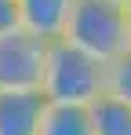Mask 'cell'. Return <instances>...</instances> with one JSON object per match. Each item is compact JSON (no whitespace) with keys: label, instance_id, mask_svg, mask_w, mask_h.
I'll list each match as a JSON object with an SVG mask.
<instances>
[{"label":"cell","instance_id":"cell-1","mask_svg":"<svg viewBox=\"0 0 131 135\" xmlns=\"http://www.w3.org/2000/svg\"><path fill=\"white\" fill-rule=\"evenodd\" d=\"M102 91H106V62L91 59L69 40L47 44V62H44V80H40V95L47 102L91 106Z\"/></svg>","mask_w":131,"mask_h":135},{"label":"cell","instance_id":"cell-2","mask_svg":"<svg viewBox=\"0 0 131 135\" xmlns=\"http://www.w3.org/2000/svg\"><path fill=\"white\" fill-rule=\"evenodd\" d=\"M62 40H69L73 47H80L91 59L109 66L113 59H120L131 47L128 7L109 4V0H77Z\"/></svg>","mask_w":131,"mask_h":135},{"label":"cell","instance_id":"cell-3","mask_svg":"<svg viewBox=\"0 0 131 135\" xmlns=\"http://www.w3.org/2000/svg\"><path fill=\"white\" fill-rule=\"evenodd\" d=\"M47 40L11 29L0 37V91H40Z\"/></svg>","mask_w":131,"mask_h":135},{"label":"cell","instance_id":"cell-4","mask_svg":"<svg viewBox=\"0 0 131 135\" xmlns=\"http://www.w3.org/2000/svg\"><path fill=\"white\" fill-rule=\"evenodd\" d=\"M73 4L77 0H18V29L55 44L66 37Z\"/></svg>","mask_w":131,"mask_h":135},{"label":"cell","instance_id":"cell-5","mask_svg":"<svg viewBox=\"0 0 131 135\" xmlns=\"http://www.w3.org/2000/svg\"><path fill=\"white\" fill-rule=\"evenodd\" d=\"M44 110L40 91H0V135H40Z\"/></svg>","mask_w":131,"mask_h":135},{"label":"cell","instance_id":"cell-6","mask_svg":"<svg viewBox=\"0 0 131 135\" xmlns=\"http://www.w3.org/2000/svg\"><path fill=\"white\" fill-rule=\"evenodd\" d=\"M40 135H95L91 106L47 102V110H44V117H40Z\"/></svg>","mask_w":131,"mask_h":135},{"label":"cell","instance_id":"cell-7","mask_svg":"<svg viewBox=\"0 0 131 135\" xmlns=\"http://www.w3.org/2000/svg\"><path fill=\"white\" fill-rule=\"evenodd\" d=\"M91 124L95 135H131V102L102 91L91 102Z\"/></svg>","mask_w":131,"mask_h":135},{"label":"cell","instance_id":"cell-8","mask_svg":"<svg viewBox=\"0 0 131 135\" xmlns=\"http://www.w3.org/2000/svg\"><path fill=\"white\" fill-rule=\"evenodd\" d=\"M106 91L124 99V102H131V47L106 66Z\"/></svg>","mask_w":131,"mask_h":135},{"label":"cell","instance_id":"cell-9","mask_svg":"<svg viewBox=\"0 0 131 135\" xmlns=\"http://www.w3.org/2000/svg\"><path fill=\"white\" fill-rule=\"evenodd\" d=\"M18 29V0H0V37Z\"/></svg>","mask_w":131,"mask_h":135},{"label":"cell","instance_id":"cell-10","mask_svg":"<svg viewBox=\"0 0 131 135\" xmlns=\"http://www.w3.org/2000/svg\"><path fill=\"white\" fill-rule=\"evenodd\" d=\"M109 4H120V7H131V0H109Z\"/></svg>","mask_w":131,"mask_h":135},{"label":"cell","instance_id":"cell-11","mask_svg":"<svg viewBox=\"0 0 131 135\" xmlns=\"http://www.w3.org/2000/svg\"><path fill=\"white\" fill-rule=\"evenodd\" d=\"M128 26H131V7H128Z\"/></svg>","mask_w":131,"mask_h":135}]
</instances>
